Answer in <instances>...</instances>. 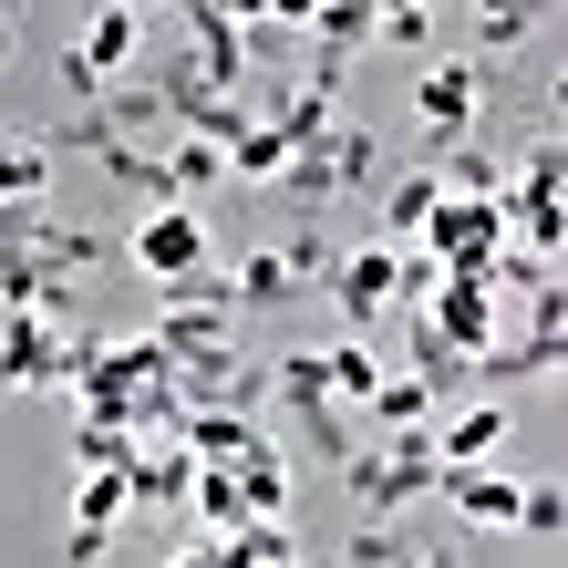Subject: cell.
I'll return each mask as SVG.
<instances>
[{
	"instance_id": "7c38bea8",
	"label": "cell",
	"mask_w": 568,
	"mask_h": 568,
	"mask_svg": "<svg viewBox=\"0 0 568 568\" xmlns=\"http://www.w3.org/2000/svg\"><path fill=\"white\" fill-rule=\"evenodd\" d=\"M227 486L248 496V527H258V517H290V455H280V434H270V424H258L248 445L227 455Z\"/></svg>"
},
{
	"instance_id": "cb8c5ba5",
	"label": "cell",
	"mask_w": 568,
	"mask_h": 568,
	"mask_svg": "<svg viewBox=\"0 0 568 568\" xmlns=\"http://www.w3.org/2000/svg\"><path fill=\"white\" fill-rule=\"evenodd\" d=\"M165 568H227V538H207V548H176Z\"/></svg>"
},
{
	"instance_id": "9c48e42d",
	"label": "cell",
	"mask_w": 568,
	"mask_h": 568,
	"mask_svg": "<svg viewBox=\"0 0 568 568\" xmlns=\"http://www.w3.org/2000/svg\"><path fill=\"white\" fill-rule=\"evenodd\" d=\"M434 445V465L445 476H465V465H507V445H517V414H507V393H486V404H465V414H445L424 434Z\"/></svg>"
},
{
	"instance_id": "5b68a950",
	"label": "cell",
	"mask_w": 568,
	"mask_h": 568,
	"mask_svg": "<svg viewBox=\"0 0 568 568\" xmlns=\"http://www.w3.org/2000/svg\"><path fill=\"white\" fill-rule=\"evenodd\" d=\"M73 321L52 311H0V393H42V383H73Z\"/></svg>"
},
{
	"instance_id": "3957f363",
	"label": "cell",
	"mask_w": 568,
	"mask_h": 568,
	"mask_svg": "<svg viewBox=\"0 0 568 568\" xmlns=\"http://www.w3.org/2000/svg\"><path fill=\"white\" fill-rule=\"evenodd\" d=\"M373 176H383V145L362 135V124H331L311 155H290V165H280V186H270V196H280V207H300V217H321L331 196H362Z\"/></svg>"
},
{
	"instance_id": "7402d4cb",
	"label": "cell",
	"mask_w": 568,
	"mask_h": 568,
	"mask_svg": "<svg viewBox=\"0 0 568 568\" xmlns=\"http://www.w3.org/2000/svg\"><path fill=\"white\" fill-rule=\"evenodd\" d=\"M527 31H538L527 11H476V52H465V62H496V52H517Z\"/></svg>"
},
{
	"instance_id": "5bb4252c",
	"label": "cell",
	"mask_w": 568,
	"mask_h": 568,
	"mask_svg": "<svg viewBox=\"0 0 568 568\" xmlns=\"http://www.w3.org/2000/svg\"><path fill=\"white\" fill-rule=\"evenodd\" d=\"M424 217H434V176L414 165L404 186H383V217H373V248H414V239H424Z\"/></svg>"
},
{
	"instance_id": "8fae6325",
	"label": "cell",
	"mask_w": 568,
	"mask_h": 568,
	"mask_svg": "<svg viewBox=\"0 0 568 568\" xmlns=\"http://www.w3.org/2000/svg\"><path fill=\"white\" fill-rule=\"evenodd\" d=\"M434 496H445L465 527H486V538H517V496H527V476H517V465H465V476H445Z\"/></svg>"
},
{
	"instance_id": "ffe728a7",
	"label": "cell",
	"mask_w": 568,
	"mask_h": 568,
	"mask_svg": "<svg viewBox=\"0 0 568 568\" xmlns=\"http://www.w3.org/2000/svg\"><path fill=\"white\" fill-rule=\"evenodd\" d=\"M414 548L424 538H404V527H352V538H342L352 568H414Z\"/></svg>"
},
{
	"instance_id": "d6986e66",
	"label": "cell",
	"mask_w": 568,
	"mask_h": 568,
	"mask_svg": "<svg viewBox=\"0 0 568 568\" xmlns=\"http://www.w3.org/2000/svg\"><path fill=\"white\" fill-rule=\"evenodd\" d=\"M280 165H290V145L270 135V124H248V135L227 145V176H248V186H280Z\"/></svg>"
},
{
	"instance_id": "30bf717a",
	"label": "cell",
	"mask_w": 568,
	"mask_h": 568,
	"mask_svg": "<svg viewBox=\"0 0 568 568\" xmlns=\"http://www.w3.org/2000/svg\"><path fill=\"white\" fill-rule=\"evenodd\" d=\"M321 290H331V311H342V321H383L393 300H404V258L362 239V248H342V258H331V280H321Z\"/></svg>"
},
{
	"instance_id": "52a82bcc",
	"label": "cell",
	"mask_w": 568,
	"mask_h": 568,
	"mask_svg": "<svg viewBox=\"0 0 568 568\" xmlns=\"http://www.w3.org/2000/svg\"><path fill=\"white\" fill-rule=\"evenodd\" d=\"M124 258H135L155 290L207 280V217H196V207H145V217H135V239H124Z\"/></svg>"
},
{
	"instance_id": "9a60e30c",
	"label": "cell",
	"mask_w": 568,
	"mask_h": 568,
	"mask_svg": "<svg viewBox=\"0 0 568 568\" xmlns=\"http://www.w3.org/2000/svg\"><path fill=\"white\" fill-rule=\"evenodd\" d=\"M42 196H52L42 135H0V207H42Z\"/></svg>"
},
{
	"instance_id": "4fadbf2b",
	"label": "cell",
	"mask_w": 568,
	"mask_h": 568,
	"mask_svg": "<svg viewBox=\"0 0 568 568\" xmlns=\"http://www.w3.org/2000/svg\"><path fill=\"white\" fill-rule=\"evenodd\" d=\"M362 414H373V434H434V424H445V393L414 383V373H383V393Z\"/></svg>"
},
{
	"instance_id": "8992f818",
	"label": "cell",
	"mask_w": 568,
	"mask_h": 568,
	"mask_svg": "<svg viewBox=\"0 0 568 568\" xmlns=\"http://www.w3.org/2000/svg\"><path fill=\"white\" fill-rule=\"evenodd\" d=\"M135 52H145V11L104 0V11H93V21L73 31V42H62V83H73V93H114Z\"/></svg>"
},
{
	"instance_id": "2e32d148",
	"label": "cell",
	"mask_w": 568,
	"mask_h": 568,
	"mask_svg": "<svg viewBox=\"0 0 568 568\" xmlns=\"http://www.w3.org/2000/svg\"><path fill=\"white\" fill-rule=\"evenodd\" d=\"M383 393V352H362V342H331V414H362Z\"/></svg>"
},
{
	"instance_id": "7a4b0ae2",
	"label": "cell",
	"mask_w": 568,
	"mask_h": 568,
	"mask_svg": "<svg viewBox=\"0 0 568 568\" xmlns=\"http://www.w3.org/2000/svg\"><path fill=\"white\" fill-rule=\"evenodd\" d=\"M239 300H227V280H186V290H165V311H155V331L145 342L165 352V373H186V362H217V352H248L239 342Z\"/></svg>"
},
{
	"instance_id": "ac0fdd59",
	"label": "cell",
	"mask_w": 568,
	"mask_h": 568,
	"mask_svg": "<svg viewBox=\"0 0 568 568\" xmlns=\"http://www.w3.org/2000/svg\"><path fill=\"white\" fill-rule=\"evenodd\" d=\"M196 517H207V538H239V527H248V496L239 486H227V465H196Z\"/></svg>"
},
{
	"instance_id": "ba28073f",
	"label": "cell",
	"mask_w": 568,
	"mask_h": 568,
	"mask_svg": "<svg viewBox=\"0 0 568 568\" xmlns=\"http://www.w3.org/2000/svg\"><path fill=\"white\" fill-rule=\"evenodd\" d=\"M270 404L311 424V445H331V455L352 445L342 414H331V342H290V352H270Z\"/></svg>"
},
{
	"instance_id": "e0dca14e",
	"label": "cell",
	"mask_w": 568,
	"mask_h": 568,
	"mask_svg": "<svg viewBox=\"0 0 568 568\" xmlns=\"http://www.w3.org/2000/svg\"><path fill=\"white\" fill-rule=\"evenodd\" d=\"M290 31H311L321 52H362L373 42V11L362 0H321V11H290Z\"/></svg>"
},
{
	"instance_id": "d4e9b609",
	"label": "cell",
	"mask_w": 568,
	"mask_h": 568,
	"mask_svg": "<svg viewBox=\"0 0 568 568\" xmlns=\"http://www.w3.org/2000/svg\"><path fill=\"white\" fill-rule=\"evenodd\" d=\"M414 568H465V558L455 548H414Z\"/></svg>"
},
{
	"instance_id": "484cf974",
	"label": "cell",
	"mask_w": 568,
	"mask_h": 568,
	"mask_svg": "<svg viewBox=\"0 0 568 568\" xmlns=\"http://www.w3.org/2000/svg\"><path fill=\"white\" fill-rule=\"evenodd\" d=\"M11 52H21V31H11V11H0V62H11Z\"/></svg>"
},
{
	"instance_id": "44dd1931",
	"label": "cell",
	"mask_w": 568,
	"mask_h": 568,
	"mask_svg": "<svg viewBox=\"0 0 568 568\" xmlns=\"http://www.w3.org/2000/svg\"><path fill=\"white\" fill-rule=\"evenodd\" d=\"M424 31H434L424 0H393V11H373V42H393V52H424Z\"/></svg>"
},
{
	"instance_id": "6da1fadb",
	"label": "cell",
	"mask_w": 568,
	"mask_h": 568,
	"mask_svg": "<svg viewBox=\"0 0 568 568\" xmlns=\"http://www.w3.org/2000/svg\"><path fill=\"white\" fill-rule=\"evenodd\" d=\"M331 465H342V496L362 507V527H404V507H424V496L445 486V465H434L424 434H352Z\"/></svg>"
},
{
	"instance_id": "277c9868",
	"label": "cell",
	"mask_w": 568,
	"mask_h": 568,
	"mask_svg": "<svg viewBox=\"0 0 568 568\" xmlns=\"http://www.w3.org/2000/svg\"><path fill=\"white\" fill-rule=\"evenodd\" d=\"M476 114H486V62H465V52L424 62V83H414V135H424V155L465 145V135H476Z\"/></svg>"
},
{
	"instance_id": "603a6c76",
	"label": "cell",
	"mask_w": 568,
	"mask_h": 568,
	"mask_svg": "<svg viewBox=\"0 0 568 568\" xmlns=\"http://www.w3.org/2000/svg\"><path fill=\"white\" fill-rule=\"evenodd\" d=\"M558 517H568L558 486H527V496H517V538H558Z\"/></svg>"
}]
</instances>
